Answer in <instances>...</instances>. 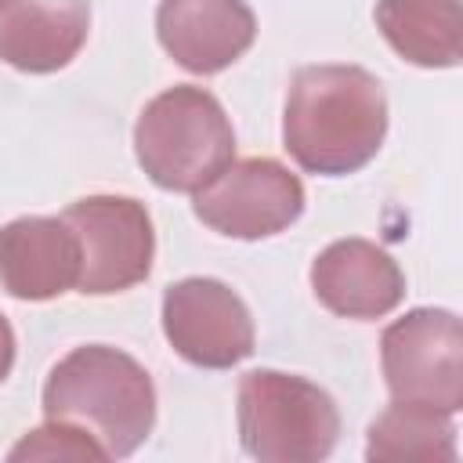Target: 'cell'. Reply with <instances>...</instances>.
I'll list each match as a JSON object with an SVG mask.
<instances>
[{
    "label": "cell",
    "mask_w": 463,
    "mask_h": 463,
    "mask_svg": "<svg viewBox=\"0 0 463 463\" xmlns=\"http://www.w3.org/2000/svg\"><path fill=\"white\" fill-rule=\"evenodd\" d=\"M456 423L449 412L394 402L369 423L365 459H456Z\"/></svg>",
    "instance_id": "5bb4252c"
},
{
    "label": "cell",
    "mask_w": 463,
    "mask_h": 463,
    "mask_svg": "<svg viewBox=\"0 0 463 463\" xmlns=\"http://www.w3.org/2000/svg\"><path fill=\"white\" fill-rule=\"evenodd\" d=\"M163 333L199 369H232L253 354V318L242 297L221 279L192 275L163 293Z\"/></svg>",
    "instance_id": "ba28073f"
},
{
    "label": "cell",
    "mask_w": 463,
    "mask_h": 463,
    "mask_svg": "<svg viewBox=\"0 0 463 463\" xmlns=\"http://www.w3.org/2000/svg\"><path fill=\"white\" fill-rule=\"evenodd\" d=\"M11 365H14V329L0 315V383L11 376Z\"/></svg>",
    "instance_id": "2e32d148"
},
{
    "label": "cell",
    "mask_w": 463,
    "mask_h": 463,
    "mask_svg": "<svg viewBox=\"0 0 463 463\" xmlns=\"http://www.w3.org/2000/svg\"><path fill=\"white\" fill-rule=\"evenodd\" d=\"M380 365L394 402L456 416L463 409V326L449 307H412L380 336Z\"/></svg>",
    "instance_id": "5b68a950"
},
{
    "label": "cell",
    "mask_w": 463,
    "mask_h": 463,
    "mask_svg": "<svg viewBox=\"0 0 463 463\" xmlns=\"http://www.w3.org/2000/svg\"><path fill=\"white\" fill-rule=\"evenodd\" d=\"M43 416L83 427L109 459H123L156 427V387L127 351L83 344L47 373Z\"/></svg>",
    "instance_id": "7a4b0ae2"
},
{
    "label": "cell",
    "mask_w": 463,
    "mask_h": 463,
    "mask_svg": "<svg viewBox=\"0 0 463 463\" xmlns=\"http://www.w3.org/2000/svg\"><path fill=\"white\" fill-rule=\"evenodd\" d=\"M134 156L152 184L195 195L235 159V130L210 90L177 83L141 109Z\"/></svg>",
    "instance_id": "3957f363"
},
{
    "label": "cell",
    "mask_w": 463,
    "mask_h": 463,
    "mask_svg": "<svg viewBox=\"0 0 463 463\" xmlns=\"http://www.w3.org/2000/svg\"><path fill=\"white\" fill-rule=\"evenodd\" d=\"M387 137V94L362 65H300L289 80L282 148L307 174L362 170Z\"/></svg>",
    "instance_id": "6da1fadb"
},
{
    "label": "cell",
    "mask_w": 463,
    "mask_h": 463,
    "mask_svg": "<svg viewBox=\"0 0 463 463\" xmlns=\"http://www.w3.org/2000/svg\"><path fill=\"white\" fill-rule=\"evenodd\" d=\"M87 36V0H0V61L18 72L65 69Z\"/></svg>",
    "instance_id": "7c38bea8"
},
{
    "label": "cell",
    "mask_w": 463,
    "mask_h": 463,
    "mask_svg": "<svg viewBox=\"0 0 463 463\" xmlns=\"http://www.w3.org/2000/svg\"><path fill=\"white\" fill-rule=\"evenodd\" d=\"M376 29L398 58L420 69H452L463 58L459 0H376Z\"/></svg>",
    "instance_id": "4fadbf2b"
},
{
    "label": "cell",
    "mask_w": 463,
    "mask_h": 463,
    "mask_svg": "<svg viewBox=\"0 0 463 463\" xmlns=\"http://www.w3.org/2000/svg\"><path fill=\"white\" fill-rule=\"evenodd\" d=\"M80 264V239L65 217H14L0 228V286L18 300L76 289Z\"/></svg>",
    "instance_id": "8fae6325"
},
{
    "label": "cell",
    "mask_w": 463,
    "mask_h": 463,
    "mask_svg": "<svg viewBox=\"0 0 463 463\" xmlns=\"http://www.w3.org/2000/svg\"><path fill=\"white\" fill-rule=\"evenodd\" d=\"M304 181L271 156L232 159L195 192V217L228 239H268L304 213Z\"/></svg>",
    "instance_id": "52a82bcc"
},
{
    "label": "cell",
    "mask_w": 463,
    "mask_h": 463,
    "mask_svg": "<svg viewBox=\"0 0 463 463\" xmlns=\"http://www.w3.org/2000/svg\"><path fill=\"white\" fill-rule=\"evenodd\" d=\"M11 459H109L105 449L76 423L47 420L43 427L29 430L11 452Z\"/></svg>",
    "instance_id": "9a60e30c"
},
{
    "label": "cell",
    "mask_w": 463,
    "mask_h": 463,
    "mask_svg": "<svg viewBox=\"0 0 463 463\" xmlns=\"http://www.w3.org/2000/svg\"><path fill=\"white\" fill-rule=\"evenodd\" d=\"M156 36L181 69L213 76L253 47L257 18L246 0H159Z\"/></svg>",
    "instance_id": "9c48e42d"
},
{
    "label": "cell",
    "mask_w": 463,
    "mask_h": 463,
    "mask_svg": "<svg viewBox=\"0 0 463 463\" xmlns=\"http://www.w3.org/2000/svg\"><path fill=\"white\" fill-rule=\"evenodd\" d=\"M340 409L318 383L250 369L239 380V441L260 463H318L336 449Z\"/></svg>",
    "instance_id": "277c9868"
},
{
    "label": "cell",
    "mask_w": 463,
    "mask_h": 463,
    "mask_svg": "<svg viewBox=\"0 0 463 463\" xmlns=\"http://www.w3.org/2000/svg\"><path fill=\"white\" fill-rule=\"evenodd\" d=\"M61 217L80 239V293L109 297L148 279L156 260V232L145 203L130 195H87L76 199Z\"/></svg>",
    "instance_id": "8992f818"
},
{
    "label": "cell",
    "mask_w": 463,
    "mask_h": 463,
    "mask_svg": "<svg viewBox=\"0 0 463 463\" xmlns=\"http://www.w3.org/2000/svg\"><path fill=\"white\" fill-rule=\"evenodd\" d=\"M311 289L326 311L373 322L402 304L405 275L383 246L369 239H336L315 257Z\"/></svg>",
    "instance_id": "30bf717a"
}]
</instances>
